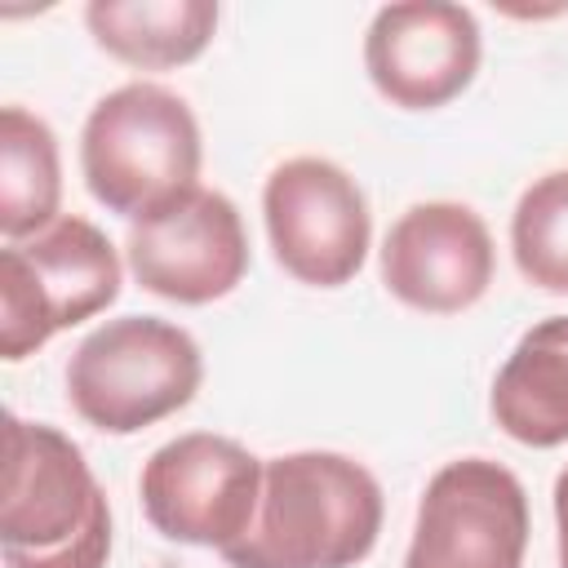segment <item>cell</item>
<instances>
[{"mask_svg": "<svg viewBox=\"0 0 568 568\" xmlns=\"http://www.w3.org/2000/svg\"><path fill=\"white\" fill-rule=\"evenodd\" d=\"M262 226L280 271L311 288L351 284L373 248L368 195L328 155H288L266 173Z\"/></svg>", "mask_w": 568, "mask_h": 568, "instance_id": "cell-6", "label": "cell"}, {"mask_svg": "<svg viewBox=\"0 0 568 568\" xmlns=\"http://www.w3.org/2000/svg\"><path fill=\"white\" fill-rule=\"evenodd\" d=\"M377 475L333 448H297L262 462V497L248 532L222 550L226 568H355L382 537Z\"/></svg>", "mask_w": 568, "mask_h": 568, "instance_id": "cell-1", "label": "cell"}, {"mask_svg": "<svg viewBox=\"0 0 568 568\" xmlns=\"http://www.w3.org/2000/svg\"><path fill=\"white\" fill-rule=\"evenodd\" d=\"M528 493L493 457L444 462L417 501L404 568H524Z\"/></svg>", "mask_w": 568, "mask_h": 568, "instance_id": "cell-8", "label": "cell"}, {"mask_svg": "<svg viewBox=\"0 0 568 568\" xmlns=\"http://www.w3.org/2000/svg\"><path fill=\"white\" fill-rule=\"evenodd\" d=\"M146 524L178 546L231 550L262 497V462L231 435L186 430L160 444L138 475Z\"/></svg>", "mask_w": 568, "mask_h": 568, "instance_id": "cell-7", "label": "cell"}, {"mask_svg": "<svg viewBox=\"0 0 568 568\" xmlns=\"http://www.w3.org/2000/svg\"><path fill=\"white\" fill-rule=\"evenodd\" d=\"M488 413L524 448L568 444V315L537 320L501 359Z\"/></svg>", "mask_w": 568, "mask_h": 568, "instance_id": "cell-12", "label": "cell"}, {"mask_svg": "<svg viewBox=\"0 0 568 568\" xmlns=\"http://www.w3.org/2000/svg\"><path fill=\"white\" fill-rule=\"evenodd\" d=\"M382 284L395 302L422 315H462L470 311L497 271V248L488 222L462 200H422L408 204L382 248Z\"/></svg>", "mask_w": 568, "mask_h": 568, "instance_id": "cell-11", "label": "cell"}, {"mask_svg": "<svg viewBox=\"0 0 568 568\" xmlns=\"http://www.w3.org/2000/svg\"><path fill=\"white\" fill-rule=\"evenodd\" d=\"M213 0H89L84 27L93 44L133 71H173L195 62L217 31Z\"/></svg>", "mask_w": 568, "mask_h": 568, "instance_id": "cell-13", "label": "cell"}, {"mask_svg": "<svg viewBox=\"0 0 568 568\" xmlns=\"http://www.w3.org/2000/svg\"><path fill=\"white\" fill-rule=\"evenodd\" d=\"M62 217V155L44 115L9 102L0 111V235H40Z\"/></svg>", "mask_w": 568, "mask_h": 568, "instance_id": "cell-14", "label": "cell"}, {"mask_svg": "<svg viewBox=\"0 0 568 568\" xmlns=\"http://www.w3.org/2000/svg\"><path fill=\"white\" fill-rule=\"evenodd\" d=\"M4 568H106L111 501L80 444L9 413L0 488Z\"/></svg>", "mask_w": 568, "mask_h": 568, "instance_id": "cell-2", "label": "cell"}, {"mask_svg": "<svg viewBox=\"0 0 568 568\" xmlns=\"http://www.w3.org/2000/svg\"><path fill=\"white\" fill-rule=\"evenodd\" d=\"M124 284L120 248L89 217L62 213L31 240L0 248V355L9 364L49 346L62 328L102 315Z\"/></svg>", "mask_w": 568, "mask_h": 568, "instance_id": "cell-5", "label": "cell"}, {"mask_svg": "<svg viewBox=\"0 0 568 568\" xmlns=\"http://www.w3.org/2000/svg\"><path fill=\"white\" fill-rule=\"evenodd\" d=\"M550 506H555V550H559V568H568V466L555 475Z\"/></svg>", "mask_w": 568, "mask_h": 568, "instance_id": "cell-16", "label": "cell"}, {"mask_svg": "<svg viewBox=\"0 0 568 568\" xmlns=\"http://www.w3.org/2000/svg\"><path fill=\"white\" fill-rule=\"evenodd\" d=\"M484 62L479 18L453 0L382 4L364 31L368 84L399 111H439L470 89Z\"/></svg>", "mask_w": 568, "mask_h": 568, "instance_id": "cell-10", "label": "cell"}, {"mask_svg": "<svg viewBox=\"0 0 568 568\" xmlns=\"http://www.w3.org/2000/svg\"><path fill=\"white\" fill-rule=\"evenodd\" d=\"M204 142L182 93L155 80H129L93 102L80 129V173L89 195L120 217L200 186Z\"/></svg>", "mask_w": 568, "mask_h": 568, "instance_id": "cell-3", "label": "cell"}, {"mask_svg": "<svg viewBox=\"0 0 568 568\" xmlns=\"http://www.w3.org/2000/svg\"><path fill=\"white\" fill-rule=\"evenodd\" d=\"M200 382V342L160 315L106 320L67 359V399L102 435H138L182 413Z\"/></svg>", "mask_w": 568, "mask_h": 568, "instance_id": "cell-4", "label": "cell"}, {"mask_svg": "<svg viewBox=\"0 0 568 568\" xmlns=\"http://www.w3.org/2000/svg\"><path fill=\"white\" fill-rule=\"evenodd\" d=\"M124 262L133 280L178 306H209L248 275V235L231 195L191 186L129 222Z\"/></svg>", "mask_w": 568, "mask_h": 568, "instance_id": "cell-9", "label": "cell"}, {"mask_svg": "<svg viewBox=\"0 0 568 568\" xmlns=\"http://www.w3.org/2000/svg\"><path fill=\"white\" fill-rule=\"evenodd\" d=\"M510 253L532 288L568 297V169H550L524 186L510 213Z\"/></svg>", "mask_w": 568, "mask_h": 568, "instance_id": "cell-15", "label": "cell"}]
</instances>
